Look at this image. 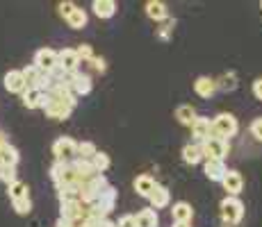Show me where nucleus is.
<instances>
[{
    "instance_id": "40",
    "label": "nucleus",
    "mask_w": 262,
    "mask_h": 227,
    "mask_svg": "<svg viewBox=\"0 0 262 227\" xmlns=\"http://www.w3.org/2000/svg\"><path fill=\"white\" fill-rule=\"evenodd\" d=\"M173 227H191V223H173Z\"/></svg>"
},
{
    "instance_id": "9",
    "label": "nucleus",
    "mask_w": 262,
    "mask_h": 227,
    "mask_svg": "<svg viewBox=\"0 0 262 227\" xmlns=\"http://www.w3.org/2000/svg\"><path fill=\"white\" fill-rule=\"evenodd\" d=\"M34 66L39 70H43V73H50V70L57 66V53H55L53 48L37 50V55H34Z\"/></svg>"
},
{
    "instance_id": "39",
    "label": "nucleus",
    "mask_w": 262,
    "mask_h": 227,
    "mask_svg": "<svg viewBox=\"0 0 262 227\" xmlns=\"http://www.w3.org/2000/svg\"><path fill=\"white\" fill-rule=\"evenodd\" d=\"M253 95L262 103V78H258V80L253 82Z\"/></svg>"
},
{
    "instance_id": "35",
    "label": "nucleus",
    "mask_w": 262,
    "mask_h": 227,
    "mask_svg": "<svg viewBox=\"0 0 262 227\" xmlns=\"http://www.w3.org/2000/svg\"><path fill=\"white\" fill-rule=\"evenodd\" d=\"M173 21H171V18H167V21H164V25L162 28L158 30V34H160V39H164V41H167V39L171 37V32H173Z\"/></svg>"
},
{
    "instance_id": "10",
    "label": "nucleus",
    "mask_w": 262,
    "mask_h": 227,
    "mask_svg": "<svg viewBox=\"0 0 262 227\" xmlns=\"http://www.w3.org/2000/svg\"><path fill=\"white\" fill-rule=\"evenodd\" d=\"M117 198H119V191L114 189L112 184H107L105 186V191L100 193V198L96 200V207H98L105 216H110L114 211V207H117Z\"/></svg>"
},
{
    "instance_id": "32",
    "label": "nucleus",
    "mask_w": 262,
    "mask_h": 227,
    "mask_svg": "<svg viewBox=\"0 0 262 227\" xmlns=\"http://www.w3.org/2000/svg\"><path fill=\"white\" fill-rule=\"evenodd\" d=\"M75 53H78L80 64H87L89 59L94 57V50H92V45H89V43H80L78 48H75Z\"/></svg>"
},
{
    "instance_id": "2",
    "label": "nucleus",
    "mask_w": 262,
    "mask_h": 227,
    "mask_svg": "<svg viewBox=\"0 0 262 227\" xmlns=\"http://www.w3.org/2000/svg\"><path fill=\"white\" fill-rule=\"evenodd\" d=\"M239 132V123L233 114L221 112L212 118V136H219L224 141H230V136H235Z\"/></svg>"
},
{
    "instance_id": "8",
    "label": "nucleus",
    "mask_w": 262,
    "mask_h": 227,
    "mask_svg": "<svg viewBox=\"0 0 262 227\" xmlns=\"http://www.w3.org/2000/svg\"><path fill=\"white\" fill-rule=\"evenodd\" d=\"M221 184H224L226 193L233 195V198H237V195L242 193V189H244V178H242L239 170L235 168H228V173L224 175V180H221Z\"/></svg>"
},
{
    "instance_id": "5",
    "label": "nucleus",
    "mask_w": 262,
    "mask_h": 227,
    "mask_svg": "<svg viewBox=\"0 0 262 227\" xmlns=\"http://www.w3.org/2000/svg\"><path fill=\"white\" fill-rule=\"evenodd\" d=\"M67 84H69V89H71V93L75 95V98L92 93V89H94L92 78H89L87 73H80V70H75V73H69Z\"/></svg>"
},
{
    "instance_id": "6",
    "label": "nucleus",
    "mask_w": 262,
    "mask_h": 227,
    "mask_svg": "<svg viewBox=\"0 0 262 227\" xmlns=\"http://www.w3.org/2000/svg\"><path fill=\"white\" fill-rule=\"evenodd\" d=\"M212 136V120L205 118V116H196V120L191 123V143H203Z\"/></svg>"
},
{
    "instance_id": "13",
    "label": "nucleus",
    "mask_w": 262,
    "mask_h": 227,
    "mask_svg": "<svg viewBox=\"0 0 262 227\" xmlns=\"http://www.w3.org/2000/svg\"><path fill=\"white\" fill-rule=\"evenodd\" d=\"M203 170H205V178L212 180V182H221V180H224V175L228 173L226 161H221V159H205Z\"/></svg>"
},
{
    "instance_id": "26",
    "label": "nucleus",
    "mask_w": 262,
    "mask_h": 227,
    "mask_svg": "<svg viewBox=\"0 0 262 227\" xmlns=\"http://www.w3.org/2000/svg\"><path fill=\"white\" fill-rule=\"evenodd\" d=\"M183 161L189 166H196L203 161V153H201V145L199 143H187L183 148Z\"/></svg>"
},
{
    "instance_id": "25",
    "label": "nucleus",
    "mask_w": 262,
    "mask_h": 227,
    "mask_svg": "<svg viewBox=\"0 0 262 227\" xmlns=\"http://www.w3.org/2000/svg\"><path fill=\"white\" fill-rule=\"evenodd\" d=\"M64 21H67V25L71 30H82L84 25H87V21H89V16H87V12H84V9H80L78 5H75V9L71 14H69L67 18H64Z\"/></svg>"
},
{
    "instance_id": "7",
    "label": "nucleus",
    "mask_w": 262,
    "mask_h": 227,
    "mask_svg": "<svg viewBox=\"0 0 262 227\" xmlns=\"http://www.w3.org/2000/svg\"><path fill=\"white\" fill-rule=\"evenodd\" d=\"M84 216H87V207L82 203H62V209H59V218L69 220V223L78 225L84 220Z\"/></svg>"
},
{
    "instance_id": "41",
    "label": "nucleus",
    "mask_w": 262,
    "mask_h": 227,
    "mask_svg": "<svg viewBox=\"0 0 262 227\" xmlns=\"http://www.w3.org/2000/svg\"><path fill=\"white\" fill-rule=\"evenodd\" d=\"M260 9H262V3H260Z\"/></svg>"
},
{
    "instance_id": "29",
    "label": "nucleus",
    "mask_w": 262,
    "mask_h": 227,
    "mask_svg": "<svg viewBox=\"0 0 262 227\" xmlns=\"http://www.w3.org/2000/svg\"><path fill=\"white\" fill-rule=\"evenodd\" d=\"M92 166H94L96 173H105V170L112 166V159H110L107 153H100V150H98V153L92 157Z\"/></svg>"
},
{
    "instance_id": "16",
    "label": "nucleus",
    "mask_w": 262,
    "mask_h": 227,
    "mask_svg": "<svg viewBox=\"0 0 262 227\" xmlns=\"http://www.w3.org/2000/svg\"><path fill=\"white\" fill-rule=\"evenodd\" d=\"M148 200H150V209H164V207L171 203V193H169L167 186L155 184V189L150 191Z\"/></svg>"
},
{
    "instance_id": "12",
    "label": "nucleus",
    "mask_w": 262,
    "mask_h": 227,
    "mask_svg": "<svg viewBox=\"0 0 262 227\" xmlns=\"http://www.w3.org/2000/svg\"><path fill=\"white\" fill-rule=\"evenodd\" d=\"M194 93L199 95V98H203V100H210L216 93L214 80L208 78V75H201V78H196L194 80Z\"/></svg>"
},
{
    "instance_id": "36",
    "label": "nucleus",
    "mask_w": 262,
    "mask_h": 227,
    "mask_svg": "<svg viewBox=\"0 0 262 227\" xmlns=\"http://www.w3.org/2000/svg\"><path fill=\"white\" fill-rule=\"evenodd\" d=\"M251 134L255 136V141H260L262 143V116L253 118V123H251Z\"/></svg>"
},
{
    "instance_id": "11",
    "label": "nucleus",
    "mask_w": 262,
    "mask_h": 227,
    "mask_svg": "<svg viewBox=\"0 0 262 227\" xmlns=\"http://www.w3.org/2000/svg\"><path fill=\"white\" fill-rule=\"evenodd\" d=\"M57 66L64 68L67 73H75L80 68V59H78V53L75 48H64L57 53Z\"/></svg>"
},
{
    "instance_id": "3",
    "label": "nucleus",
    "mask_w": 262,
    "mask_h": 227,
    "mask_svg": "<svg viewBox=\"0 0 262 227\" xmlns=\"http://www.w3.org/2000/svg\"><path fill=\"white\" fill-rule=\"evenodd\" d=\"M201 153H203V159H221L224 161L230 153V141H224L219 136H210L208 141L201 143Z\"/></svg>"
},
{
    "instance_id": "21",
    "label": "nucleus",
    "mask_w": 262,
    "mask_h": 227,
    "mask_svg": "<svg viewBox=\"0 0 262 227\" xmlns=\"http://www.w3.org/2000/svg\"><path fill=\"white\" fill-rule=\"evenodd\" d=\"M155 184H158V182L150 178V175H146V173H144V175H137V178H135V182H133L135 191H137L142 198H148L150 191L155 189Z\"/></svg>"
},
{
    "instance_id": "33",
    "label": "nucleus",
    "mask_w": 262,
    "mask_h": 227,
    "mask_svg": "<svg viewBox=\"0 0 262 227\" xmlns=\"http://www.w3.org/2000/svg\"><path fill=\"white\" fill-rule=\"evenodd\" d=\"M0 180L5 182V184H14L18 178H16V168H0Z\"/></svg>"
},
{
    "instance_id": "18",
    "label": "nucleus",
    "mask_w": 262,
    "mask_h": 227,
    "mask_svg": "<svg viewBox=\"0 0 262 227\" xmlns=\"http://www.w3.org/2000/svg\"><path fill=\"white\" fill-rule=\"evenodd\" d=\"M214 84H216V91H224V93H233V91L239 87V80H237V75H235L233 70H228V73L219 75V78L214 80Z\"/></svg>"
},
{
    "instance_id": "28",
    "label": "nucleus",
    "mask_w": 262,
    "mask_h": 227,
    "mask_svg": "<svg viewBox=\"0 0 262 227\" xmlns=\"http://www.w3.org/2000/svg\"><path fill=\"white\" fill-rule=\"evenodd\" d=\"M7 193H9V198H12V203L14 200H23V198H30V189H28V184L21 180H16L14 184H9L7 186Z\"/></svg>"
},
{
    "instance_id": "17",
    "label": "nucleus",
    "mask_w": 262,
    "mask_h": 227,
    "mask_svg": "<svg viewBox=\"0 0 262 227\" xmlns=\"http://www.w3.org/2000/svg\"><path fill=\"white\" fill-rule=\"evenodd\" d=\"M18 164V150L12 143L0 145V168H16Z\"/></svg>"
},
{
    "instance_id": "24",
    "label": "nucleus",
    "mask_w": 262,
    "mask_h": 227,
    "mask_svg": "<svg viewBox=\"0 0 262 227\" xmlns=\"http://www.w3.org/2000/svg\"><path fill=\"white\" fill-rule=\"evenodd\" d=\"M196 109L191 107V105H180V107H176V120H178L180 125H185V128H191V123L196 120Z\"/></svg>"
},
{
    "instance_id": "37",
    "label": "nucleus",
    "mask_w": 262,
    "mask_h": 227,
    "mask_svg": "<svg viewBox=\"0 0 262 227\" xmlns=\"http://www.w3.org/2000/svg\"><path fill=\"white\" fill-rule=\"evenodd\" d=\"M57 7H59V16H64V18H67L69 14H71L73 9H75V3H71V0H67V3H59Z\"/></svg>"
},
{
    "instance_id": "14",
    "label": "nucleus",
    "mask_w": 262,
    "mask_h": 227,
    "mask_svg": "<svg viewBox=\"0 0 262 227\" xmlns=\"http://www.w3.org/2000/svg\"><path fill=\"white\" fill-rule=\"evenodd\" d=\"M146 16L155 23H162L169 18V9L162 0H148V3H146Z\"/></svg>"
},
{
    "instance_id": "15",
    "label": "nucleus",
    "mask_w": 262,
    "mask_h": 227,
    "mask_svg": "<svg viewBox=\"0 0 262 227\" xmlns=\"http://www.w3.org/2000/svg\"><path fill=\"white\" fill-rule=\"evenodd\" d=\"M5 89H7L9 93H23V91L28 89V82H25L21 70H9V73L5 75Z\"/></svg>"
},
{
    "instance_id": "1",
    "label": "nucleus",
    "mask_w": 262,
    "mask_h": 227,
    "mask_svg": "<svg viewBox=\"0 0 262 227\" xmlns=\"http://www.w3.org/2000/svg\"><path fill=\"white\" fill-rule=\"evenodd\" d=\"M219 214L226 225H239L242 218H244V203H242L239 198L226 195L219 203Z\"/></svg>"
},
{
    "instance_id": "22",
    "label": "nucleus",
    "mask_w": 262,
    "mask_h": 227,
    "mask_svg": "<svg viewBox=\"0 0 262 227\" xmlns=\"http://www.w3.org/2000/svg\"><path fill=\"white\" fill-rule=\"evenodd\" d=\"M158 223H160V218L155 209H142L135 216V227H158Z\"/></svg>"
},
{
    "instance_id": "19",
    "label": "nucleus",
    "mask_w": 262,
    "mask_h": 227,
    "mask_svg": "<svg viewBox=\"0 0 262 227\" xmlns=\"http://www.w3.org/2000/svg\"><path fill=\"white\" fill-rule=\"evenodd\" d=\"M92 9L98 18H112L117 14V3L114 0H94Z\"/></svg>"
},
{
    "instance_id": "4",
    "label": "nucleus",
    "mask_w": 262,
    "mask_h": 227,
    "mask_svg": "<svg viewBox=\"0 0 262 227\" xmlns=\"http://www.w3.org/2000/svg\"><path fill=\"white\" fill-rule=\"evenodd\" d=\"M53 155L57 161H73L75 155H78V143L71 136H59L53 143Z\"/></svg>"
},
{
    "instance_id": "31",
    "label": "nucleus",
    "mask_w": 262,
    "mask_h": 227,
    "mask_svg": "<svg viewBox=\"0 0 262 227\" xmlns=\"http://www.w3.org/2000/svg\"><path fill=\"white\" fill-rule=\"evenodd\" d=\"M12 207H14V211H16L18 216H28L30 211H32V200H30V198H23V200H14V203H12Z\"/></svg>"
},
{
    "instance_id": "38",
    "label": "nucleus",
    "mask_w": 262,
    "mask_h": 227,
    "mask_svg": "<svg viewBox=\"0 0 262 227\" xmlns=\"http://www.w3.org/2000/svg\"><path fill=\"white\" fill-rule=\"evenodd\" d=\"M117 227H135V216H130V214L128 216H121Z\"/></svg>"
},
{
    "instance_id": "20",
    "label": "nucleus",
    "mask_w": 262,
    "mask_h": 227,
    "mask_svg": "<svg viewBox=\"0 0 262 227\" xmlns=\"http://www.w3.org/2000/svg\"><path fill=\"white\" fill-rule=\"evenodd\" d=\"M171 216H173V223H191L194 209H191L189 203H176L173 209H171Z\"/></svg>"
},
{
    "instance_id": "30",
    "label": "nucleus",
    "mask_w": 262,
    "mask_h": 227,
    "mask_svg": "<svg viewBox=\"0 0 262 227\" xmlns=\"http://www.w3.org/2000/svg\"><path fill=\"white\" fill-rule=\"evenodd\" d=\"M96 153H98V148H96L92 141H82V143H78V155H75V159L92 161V157Z\"/></svg>"
},
{
    "instance_id": "23",
    "label": "nucleus",
    "mask_w": 262,
    "mask_h": 227,
    "mask_svg": "<svg viewBox=\"0 0 262 227\" xmlns=\"http://www.w3.org/2000/svg\"><path fill=\"white\" fill-rule=\"evenodd\" d=\"M23 105L28 109H41V103H43V93L39 89H34V87H28L23 91Z\"/></svg>"
},
{
    "instance_id": "34",
    "label": "nucleus",
    "mask_w": 262,
    "mask_h": 227,
    "mask_svg": "<svg viewBox=\"0 0 262 227\" xmlns=\"http://www.w3.org/2000/svg\"><path fill=\"white\" fill-rule=\"evenodd\" d=\"M87 64H92V68L96 70V73H100V75H103L105 73V70H107V62H105V59L103 57H96V55H94V57L92 59H89V62Z\"/></svg>"
},
{
    "instance_id": "27",
    "label": "nucleus",
    "mask_w": 262,
    "mask_h": 227,
    "mask_svg": "<svg viewBox=\"0 0 262 227\" xmlns=\"http://www.w3.org/2000/svg\"><path fill=\"white\" fill-rule=\"evenodd\" d=\"M57 198H59V203H80V186L78 184L59 186V189H57Z\"/></svg>"
}]
</instances>
